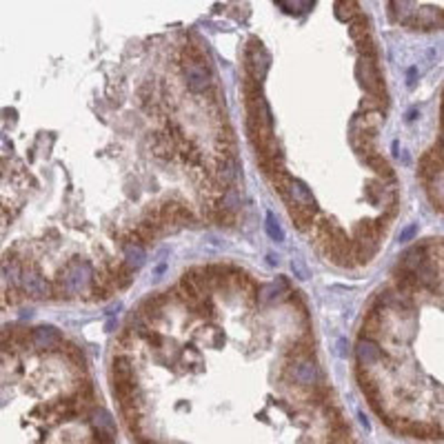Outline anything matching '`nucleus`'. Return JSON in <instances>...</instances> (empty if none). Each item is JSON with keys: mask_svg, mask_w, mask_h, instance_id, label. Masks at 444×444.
Returning <instances> with one entry per match:
<instances>
[{"mask_svg": "<svg viewBox=\"0 0 444 444\" xmlns=\"http://www.w3.org/2000/svg\"><path fill=\"white\" fill-rule=\"evenodd\" d=\"M291 269L296 271V276H298L300 280H307V278H309V271H307V267H305L303 263H300L298 258H296L293 263H291Z\"/></svg>", "mask_w": 444, "mask_h": 444, "instance_id": "32", "label": "nucleus"}, {"mask_svg": "<svg viewBox=\"0 0 444 444\" xmlns=\"http://www.w3.org/2000/svg\"><path fill=\"white\" fill-rule=\"evenodd\" d=\"M284 200L289 204H298V207H305V209H311V211L318 214V207H316V200H313V195L309 191V187L305 185L303 180L298 178H291L289 180V187H286V195Z\"/></svg>", "mask_w": 444, "mask_h": 444, "instance_id": "5", "label": "nucleus"}, {"mask_svg": "<svg viewBox=\"0 0 444 444\" xmlns=\"http://www.w3.org/2000/svg\"><path fill=\"white\" fill-rule=\"evenodd\" d=\"M364 162H367L375 174H380L382 178L387 180H394V169H391V165L382 158L380 153H375V155H369V158H364Z\"/></svg>", "mask_w": 444, "mask_h": 444, "instance_id": "23", "label": "nucleus"}, {"mask_svg": "<svg viewBox=\"0 0 444 444\" xmlns=\"http://www.w3.org/2000/svg\"><path fill=\"white\" fill-rule=\"evenodd\" d=\"M32 345L41 351H51V349L62 347V335L56 326L43 324V326H36L32 331Z\"/></svg>", "mask_w": 444, "mask_h": 444, "instance_id": "7", "label": "nucleus"}, {"mask_svg": "<svg viewBox=\"0 0 444 444\" xmlns=\"http://www.w3.org/2000/svg\"><path fill=\"white\" fill-rule=\"evenodd\" d=\"M384 102H387L384 96H367L360 100V109H364V113H375V111L382 113Z\"/></svg>", "mask_w": 444, "mask_h": 444, "instance_id": "27", "label": "nucleus"}, {"mask_svg": "<svg viewBox=\"0 0 444 444\" xmlns=\"http://www.w3.org/2000/svg\"><path fill=\"white\" fill-rule=\"evenodd\" d=\"M282 293H291V291L286 289L284 278H278L276 282L265 284L263 289H260V300H263V303H278V300L282 298Z\"/></svg>", "mask_w": 444, "mask_h": 444, "instance_id": "19", "label": "nucleus"}, {"mask_svg": "<svg viewBox=\"0 0 444 444\" xmlns=\"http://www.w3.org/2000/svg\"><path fill=\"white\" fill-rule=\"evenodd\" d=\"M291 377H293V382L300 384V387H311V389H316L318 382H320V369H318V364L313 362L311 358H305V360H296L291 364Z\"/></svg>", "mask_w": 444, "mask_h": 444, "instance_id": "3", "label": "nucleus"}, {"mask_svg": "<svg viewBox=\"0 0 444 444\" xmlns=\"http://www.w3.org/2000/svg\"><path fill=\"white\" fill-rule=\"evenodd\" d=\"M20 286H22L25 293H29V296H34V298H47V296L51 293L49 282H47L38 271H34V269H25V271H22Z\"/></svg>", "mask_w": 444, "mask_h": 444, "instance_id": "10", "label": "nucleus"}, {"mask_svg": "<svg viewBox=\"0 0 444 444\" xmlns=\"http://www.w3.org/2000/svg\"><path fill=\"white\" fill-rule=\"evenodd\" d=\"M356 78L360 87L367 91L369 96H384V83H382L380 71H377L375 60L360 58L356 64Z\"/></svg>", "mask_w": 444, "mask_h": 444, "instance_id": "1", "label": "nucleus"}, {"mask_svg": "<svg viewBox=\"0 0 444 444\" xmlns=\"http://www.w3.org/2000/svg\"><path fill=\"white\" fill-rule=\"evenodd\" d=\"M347 354H349V342L347 340H338V356L347 358Z\"/></svg>", "mask_w": 444, "mask_h": 444, "instance_id": "34", "label": "nucleus"}, {"mask_svg": "<svg viewBox=\"0 0 444 444\" xmlns=\"http://www.w3.org/2000/svg\"><path fill=\"white\" fill-rule=\"evenodd\" d=\"M151 151L155 158L160 160H172L174 158V151H176V140L169 136V134H155L153 142H151Z\"/></svg>", "mask_w": 444, "mask_h": 444, "instance_id": "15", "label": "nucleus"}, {"mask_svg": "<svg viewBox=\"0 0 444 444\" xmlns=\"http://www.w3.org/2000/svg\"><path fill=\"white\" fill-rule=\"evenodd\" d=\"M89 424L94 431H98V433H109V436H116V420L111 417V413L107 409L102 407H94V411L89 413Z\"/></svg>", "mask_w": 444, "mask_h": 444, "instance_id": "13", "label": "nucleus"}, {"mask_svg": "<svg viewBox=\"0 0 444 444\" xmlns=\"http://www.w3.org/2000/svg\"><path fill=\"white\" fill-rule=\"evenodd\" d=\"M111 382H138L134 360L127 356H116L111 362Z\"/></svg>", "mask_w": 444, "mask_h": 444, "instance_id": "12", "label": "nucleus"}, {"mask_svg": "<svg viewBox=\"0 0 444 444\" xmlns=\"http://www.w3.org/2000/svg\"><path fill=\"white\" fill-rule=\"evenodd\" d=\"M265 229H267V233H269L271 240H276V242H282V240H284V231H282V227H280V222L276 220V216H273L271 211H267Z\"/></svg>", "mask_w": 444, "mask_h": 444, "instance_id": "25", "label": "nucleus"}, {"mask_svg": "<svg viewBox=\"0 0 444 444\" xmlns=\"http://www.w3.org/2000/svg\"><path fill=\"white\" fill-rule=\"evenodd\" d=\"M123 254H125V263L132 267L134 271H138L142 265H145V249H142V244H134V242H125L123 247Z\"/></svg>", "mask_w": 444, "mask_h": 444, "instance_id": "18", "label": "nucleus"}, {"mask_svg": "<svg viewBox=\"0 0 444 444\" xmlns=\"http://www.w3.org/2000/svg\"><path fill=\"white\" fill-rule=\"evenodd\" d=\"M89 280H94V276H91V269L87 263H81V260H76V263L69 265L67 269V276H64V284H67V291L76 293L87 286Z\"/></svg>", "mask_w": 444, "mask_h": 444, "instance_id": "9", "label": "nucleus"}, {"mask_svg": "<svg viewBox=\"0 0 444 444\" xmlns=\"http://www.w3.org/2000/svg\"><path fill=\"white\" fill-rule=\"evenodd\" d=\"M413 236H417V225H409L400 231V242H409L413 240Z\"/></svg>", "mask_w": 444, "mask_h": 444, "instance_id": "31", "label": "nucleus"}, {"mask_svg": "<svg viewBox=\"0 0 444 444\" xmlns=\"http://www.w3.org/2000/svg\"><path fill=\"white\" fill-rule=\"evenodd\" d=\"M349 36L354 38L356 43H360L362 38H367L369 36V18L364 14H360V16H356L354 20H351L349 22Z\"/></svg>", "mask_w": 444, "mask_h": 444, "instance_id": "22", "label": "nucleus"}, {"mask_svg": "<svg viewBox=\"0 0 444 444\" xmlns=\"http://www.w3.org/2000/svg\"><path fill=\"white\" fill-rule=\"evenodd\" d=\"M20 291L18 289H11V291H7V300H9V303L11 305H16V303H20Z\"/></svg>", "mask_w": 444, "mask_h": 444, "instance_id": "35", "label": "nucleus"}, {"mask_svg": "<svg viewBox=\"0 0 444 444\" xmlns=\"http://www.w3.org/2000/svg\"><path fill=\"white\" fill-rule=\"evenodd\" d=\"M436 151L440 153V158H442V162H444V134H442V138L438 140V147H436Z\"/></svg>", "mask_w": 444, "mask_h": 444, "instance_id": "36", "label": "nucleus"}, {"mask_svg": "<svg viewBox=\"0 0 444 444\" xmlns=\"http://www.w3.org/2000/svg\"><path fill=\"white\" fill-rule=\"evenodd\" d=\"M389 11H391V18L402 22V25H409L413 20V16L417 14V7L415 3H407V0H400V3H389Z\"/></svg>", "mask_w": 444, "mask_h": 444, "instance_id": "17", "label": "nucleus"}, {"mask_svg": "<svg viewBox=\"0 0 444 444\" xmlns=\"http://www.w3.org/2000/svg\"><path fill=\"white\" fill-rule=\"evenodd\" d=\"M244 58H247V71H249V78H254V81L263 85L265 76L269 71V54L260 47V43L256 45V41H254L251 47L247 49Z\"/></svg>", "mask_w": 444, "mask_h": 444, "instance_id": "2", "label": "nucleus"}, {"mask_svg": "<svg viewBox=\"0 0 444 444\" xmlns=\"http://www.w3.org/2000/svg\"><path fill=\"white\" fill-rule=\"evenodd\" d=\"M216 178H218V185L225 187V191L229 187H233V182L238 178V160L236 158H220Z\"/></svg>", "mask_w": 444, "mask_h": 444, "instance_id": "14", "label": "nucleus"}, {"mask_svg": "<svg viewBox=\"0 0 444 444\" xmlns=\"http://www.w3.org/2000/svg\"><path fill=\"white\" fill-rule=\"evenodd\" d=\"M60 349H64V354L71 358V362L76 364V367H85V356H83V351L78 349V347L67 345V347H60Z\"/></svg>", "mask_w": 444, "mask_h": 444, "instance_id": "30", "label": "nucleus"}, {"mask_svg": "<svg viewBox=\"0 0 444 444\" xmlns=\"http://www.w3.org/2000/svg\"><path fill=\"white\" fill-rule=\"evenodd\" d=\"M276 5L282 7L286 14H303V11L313 9V3H309V0H293V3H286V0H276Z\"/></svg>", "mask_w": 444, "mask_h": 444, "instance_id": "26", "label": "nucleus"}, {"mask_svg": "<svg viewBox=\"0 0 444 444\" xmlns=\"http://www.w3.org/2000/svg\"><path fill=\"white\" fill-rule=\"evenodd\" d=\"M358 51H360V58L377 60V45L373 43V38H371V36L362 38V41L358 43Z\"/></svg>", "mask_w": 444, "mask_h": 444, "instance_id": "28", "label": "nucleus"}, {"mask_svg": "<svg viewBox=\"0 0 444 444\" xmlns=\"http://www.w3.org/2000/svg\"><path fill=\"white\" fill-rule=\"evenodd\" d=\"M364 193H367V200L371 204L384 202V185H375V182H371V185L364 187Z\"/></svg>", "mask_w": 444, "mask_h": 444, "instance_id": "29", "label": "nucleus"}, {"mask_svg": "<svg viewBox=\"0 0 444 444\" xmlns=\"http://www.w3.org/2000/svg\"><path fill=\"white\" fill-rule=\"evenodd\" d=\"M442 158H440V153L436 149H431L426 151L422 158H420V165H417V176H420L424 182H431L436 176L444 174V169H442Z\"/></svg>", "mask_w": 444, "mask_h": 444, "instance_id": "11", "label": "nucleus"}, {"mask_svg": "<svg viewBox=\"0 0 444 444\" xmlns=\"http://www.w3.org/2000/svg\"><path fill=\"white\" fill-rule=\"evenodd\" d=\"M333 7H335V18L342 22H351L356 16H360V9H358L360 5L354 3V0H347V3L342 0V3H335Z\"/></svg>", "mask_w": 444, "mask_h": 444, "instance_id": "21", "label": "nucleus"}, {"mask_svg": "<svg viewBox=\"0 0 444 444\" xmlns=\"http://www.w3.org/2000/svg\"><path fill=\"white\" fill-rule=\"evenodd\" d=\"M185 81L189 91H193V94H204V91L211 87V71H209L207 64H191V67H185Z\"/></svg>", "mask_w": 444, "mask_h": 444, "instance_id": "8", "label": "nucleus"}, {"mask_svg": "<svg viewBox=\"0 0 444 444\" xmlns=\"http://www.w3.org/2000/svg\"><path fill=\"white\" fill-rule=\"evenodd\" d=\"M182 64L191 67V64H204V54L195 45H185L182 47Z\"/></svg>", "mask_w": 444, "mask_h": 444, "instance_id": "24", "label": "nucleus"}, {"mask_svg": "<svg viewBox=\"0 0 444 444\" xmlns=\"http://www.w3.org/2000/svg\"><path fill=\"white\" fill-rule=\"evenodd\" d=\"M407 27L409 29H444V9L420 7Z\"/></svg>", "mask_w": 444, "mask_h": 444, "instance_id": "4", "label": "nucleus"}, {"mask_svg": "<svg viewBox=\"0 0 444 444\" xmlns=\"http://www.w3.org/2000/svg\"><path fill=\"white\" fill-rule=\"evenodd\" d=\"M145 338H147V340H149L155 349H160V347H162V335H160V333H155L153 329H151Z\"/></svg>", "mask_w": 444, "mask_h": 444, "instance_id": "33", "label": "nucleus"}, {"mask_svg": "<svg viewBox=\"0 0 444 444\" xmlns=\"http://www.w3.org/2000/svg\"><path fill=\"white\" fill-rule=\"evenodd\" d=\"M218 207L225 209L229 214H236L240 209V191L236 187H229L227 191H222V198L218 200Z\"/></svg>", "mask_w": 444, "mask_h": 444, "instance_id": "20", "label": "nucleus"}, {"mask_svg": "<svg viewBox=\"0 0 444 444\" xmlns=\"http://www.w3.org/2000/svg\"><path fill=\"white\" fill-rule=\"evenodd\" d=\"M289 218L293 220V225H296L300 231H309V229L313 227V222H316L318 214L311 211V209H305V207L289 204Z\"/></svg>", "mask_w": 444, "mask_h": 444, "instance_id": "16", "label": "nucleus"}, {"mask_svg": "<svg viewBox=\"0 0 444 444\" xmlns=\"http://www.w3.org/2000/svg\"><path fill=\"white\" fill-rule=\"evenodd\" d=\"M356 358L360 362V367L364 369H371L375 364H380L384 358V351L382 347L377 345L375 340H367V338H360L358 345H356Z\"/></svg>", "mask_w": 444, "mask_h": 444, "instance_id": "6", "label": "nucleus"}]
</instances>
